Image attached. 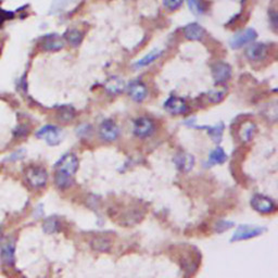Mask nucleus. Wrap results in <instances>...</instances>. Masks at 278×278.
Masks as SVG:
<instances>
[{
  "label": "nucleus",
  "instance_id": "nucleus-1",
  "mask_svg": "<svg viewBox=\"0 0 278 278\" xmlns=\"http://www.w3.org/2000/svg\"><path fill=\"white\" fill-rule=\"evenodd\" d=\"M25 177L30 186L36 189L43 188L48 182V173L41 166H30L25 172Z\"/></svg>",
  "mask_w": 278,
  "mask_h": 278
},
{
  "label": "nucleus",
  "instance_id": "nucleus-2",
  "mask_svg": "<svg viewBox=\"0 0 278 278\" xmlns=\"http://www.w3.org/2000/svg\"><path fill=\"white\" fill-rule=\"evenodd\" d=\"M79 169V160L74 153H67L56 164V173L73 177Z\"/></svg>",
  "mask_w": 278,
  "mask_h": 278
},
{
  "label": "nucleus",
  "instance_id": "nucleus-3",
  "mask_svg": "<svg viewBox=\"0 0 278 278\" xmlns=\"http://www.w3.org/2000/svg\"><path fill=\"white\" fill-rule=\"evenodd\" d=\"M266 230L264 227H260V226H250V225H241L236 229L235 234L232 235L230 240L234 241H241V240H247V239H251L262 235L263 232Z\"/></svg>",
  "mask_w": 278,
  "mask_h": 278
},
{
  "label": "nucleus",
  "instance_id": "nucleus-4",
  "mask_svg": "<svg viewBox=\"0 0 278 278\" xmlns=\"http://www.w3.org/2000/svg\"><path fill=\"white\" fill-rule=\"evenodd\" d=\"M36 137L44 139L49 146H57L61 143V129L55 125H46L36 133Z\"/></svg>",
  "mask_w": 278,
  "mask_h": 278
},
{
  "label": "nucleus",
  "instance_id": "nucleus-5",
  "mask_svg": "<svg viewBox=\"0 0 278 278\" xmlns=\"http://www.w3.org/2000/svg\"><path fill=\"white\" fill-rule=\"evenodd\" d=\"M251 206L262 214H269L276 211V204L270 198L263 195H254L251 198Z\"/></svg>",
  "mask_w": 278,
  "mask_h": 278
},
{
  "label": "nucleus",
  "instance_id": "nucleus-6",
  "mask_svg": "<svg viewBox=\"0 0 278 278\" xmlns=\"http://www.w3.org/2000/svg\"><path fill=\"white\" fill-rule=\"evenodd\" d=\"M256 36L257 34L253 29H247L244 31L239 32V33L232 36L229 42V45L232 49H239L245 46V45L253 43L255 41Z\"/></svg>",
  "mask_w": 278,
  "mask_h": 278
},
{
  "label": "nucleus",
  "instance_id": "nucleus-7",
  "mask_svg": "<svg viewBox=\"0 0 278 278\" xmlns=\"http://www.w3.org/2000/svg\"><path fill=\"white\" fill-rule=\"evenodd\" d=\"M99 135L102 140L107 141V143H112V141L118 139L120 135V128L112 120H106L101 123Z\"/></svg>",
  "mask_w": 278,
  "mask_h": 278
},
{
  "label": "nucleus",
  "instance_id": "nucleus-8",
  "mask_svg": "<svg viewBox=\"0 0 278 278\" xmlns=\"http://www.w3.org/2000/svg\"><path fill=\"white\" fill-rule=\"evenodd\" d=\"M154 133V123L152 120L141 116L134 122V134L140 138L149 137Z\"/></svg>",
  "mask_w": 278,
  "mask_h": 278
},
{
  "label": "nucleus",
  "instance_id": "nucleus-9",
  "mask_svg": "<svg viewBox=\"0 0 278 278\" xmlns=\"http://www.w3.org/2000/svg\"><path fill=\"white\" fill-rule=\"evenodd\" d=\"M212 75L214 82L216 84H223L227 82L231 76V68L228 63L225 62H216L214 66L212 67Z\"/></svg>",
  "mask_w": 278,
  "mask_h": 278
},
{
  "label": "nucleus",
  "instance_id": "nucleus-10",
  "mask_svg": "<svg viewBox=\"0 0 278 278\" xmlns=\"http://www.w3.org/2000/svg\"><path fill=\"white\" fill-rule=\"evenodd\" d=\"M164 109L171 114L179 115V114H184L187 111V105H186V101L183 98H179V97H176V96H172L165 101Z\"/></svg>",
  "mask_w": 278,
  "mask_h": 278
},
{
  "label": "nucleus",
  "instance_id": "nucleus-11",
  "mask_svg": "<svg viewBox=\"0 0 278 278\" xmlns=\"http://www.w3.org/2000/svg\"><path fill=\"white\" fill-rule=\"evenodd\" d=\"M267 55V46L263 43H254L250 45L248 49L245 50V56H247L250 61H261Z\"/></svg>",
  "mask_w": 278,
  "mask_h": 278
},
{
  "label": "nucleus",
  "instance_id": "nucleus-12",
  "mask_svg": "<svg viewBox=\"0 0 278 278\" xmlns=\"http://www.w3.org/2000/svg\"><path fill=\"white\" fill-rule=\"evenodd\" d=\"M128 95L136 102H143L147 97V87L143 82L133 81L128 86Z\"/></svg>",
  "mask_w": 278,
  "mask_h": 278
},
{
  "label": "nucleus",
  "instance_id": "nucleus-13",
  "mask_svg": "<svg viewBox=\"0 0 278 278\" xmlns=\"http://www.w3.org/2000/svg\"><path fill=\"white\" fill-rule=\"evenodd\" d=\"M174 163H175L177 169L183 173H188L193 169L195 165V158L191 154L186 152H179L174 158Z\"/></svg>",
  "mask_w": 278,
  "mask_h": 278
},
{
  "label": "nucleus",
  "instance_id": "nucleus-14",
  "mask_svg": "<svg viewBox=\"0 0 278 278\" xmlns=\"http://www.w3.org/2000/svg\"><path fill=\"white\" fill-rule=\"evenodd\" d=\"M184 35L189 41H201L205 35V31L198 23H190L184 28Z\"/></svg>",
  "mask_w": 278,
  "mask_h": 278
},
{
  "label": "nucleus",
  "instance_id": "nucleus-15",
  "mask_svg": "<svg viewBox=\"0 0 278 278\" xmlns=\"http://www.w3.org/2000/svg\"><path fill=\"white\" fill-rule=\"evenodd\" d=\"M42 46L43 49L46 51H58L64 47V43L61 37L56 34H50L43 38Z\"/></svg>",
  "mask_w": 278,
  "mask_h": 278
},
{
  "label": "nucleus",
  "instance_id": "nucleus-16",
  "mask_svg": "<svg viewBox=\"0 0 278 278\" xmlns=\"http://www.w3.org/2000/svg\"><path fill=\"white\" fill-rule=\"evenodd\" d=\"M105 88L110 95H119L125 89V83L120 77L113 76L106 82Z\"/></svg>",
  "mask_w": 278,
  "mask_h": 278
},
{
  "label": "nucleus",
  "instance_id": "nucleus-17",
  "mask_svg": "<svg viewBox=\"0 0 278 278\" xmlns=\"http://www.w3.org/2000/svg\"><path fill=\"white\" fill-rule=\"evenodd\" d=\"M15 243L12 240L6 241L2 247V260L6 265H14L15 263Z\"/></svg>",
  "mask_w": 278,
  "mask_h": 278
},
{
  "label": "nucleus",
  "instance_id": "nucleus-18",
  "mask_svg": "<svg viewBox=\"0 0 278 278\" xmlns=\"http://www.w3.org/2000/svg\"><path fill=\"white\" fill-rule=\"evenodd\" d=\"M256 132V126L253 122H245L241 125L240 129H239V138L241 139L243 143H248L252 138Z\"/></svg>",
  "mask_w": 278,
  "mask_h": 278
},
{
  "label": "nucleus",
  "instance_id": "nucleus-19",
  "mask_svg": "<svg viewBox=\"0 0 278 278\" xmlns=\"http://www.w3.org/2000/svg\"><path fill=\"white\" fill-rule=\"evenodd\" d=\"M227 161V154L222 149L221 147L215 148L213 150L210 156H209V163L211 165H216V164H223Z\"/></svg>",
  "mask_w": 278,
  "mask_h": 278
},
{
  "label": "nucleus",
  "instance_id": "nucleus-20",
  "mask_svg": "<svg viewBox=\"0 0 278 278\" xmlns=\"http://www.w3.org/2000/svg\"><path fill=\"white\" fill-rule=\"evenodd\" d=\"M162 55V51L159 50V49H154L152 51H150L149 54L146 55L143 59L138 60L137 62L135 63V68H144L149 66L153 61H156L157 59H159L160 56Z\"/></svg>",
  "mask_w": 278,
  "mask_h": 278
},
{
  "label": "nucleus",
  "instance_id": "nucleus-21",
  "mask_svg": "<svg viewBox=\"0 0 278 278\" xmlns=\"http://www.w3.org/2000/svg\"><path fill=\"white\" fill-rule=\"evenodd\" d=\"M64 37H66V40L68 41V43L70 45H72L73 47H77V46H80L81 43L83 42L84 35H83V32H81L80 30L71 29L67 32Z\"/></svg>",
  "mask_w": 278,
  "mask_h": 278
},
{
  "label": "nucleus",
  "instance_id": "nucleus-22",
  "mask_svg": "<svg viewBox=\"0 0 278 278\" xmlns=\"http://www.w3.org/2000/svg\"><path fill=\"white\" fill-rule=\"evenodd\" d=\"M55 182H56V185L59 187L60 189H67V188H70V187L73 185L74 180H73V177L64 175V174L56 173Z\"/></svg>",
  "mask_w": 278,
  "mask_h": 278
},
{
  "label": "nucleus",
  "instance_id": "nucleus-23",
  "mask_svg": "<svg viewBox=\"0 0 278 278\" xmlns=\"http://www.w3.org/2000/svg\"><path fill=\"white\" fill-rule=\"evenodd\" d=\"M226 96V90L225 88H218V89H213L206 94V98L211 103H218L221 102Z\"/></svg>",
  "mask_w": 278,
  "mask_h": 278
},
{
  "label": "nucleus",
  "instance_id": "nucleus-24",
  "mask_svg": "<svg viewBox=\"0 0 278 278\" xmlns=\"http://www.w3.org/2000/svg\"><path fill=\"white\" fill-rule=\"evenodd\" d=\"M43 228H44L45 232H47V234H54V232L59 230L60 223L58 222L57 218L50 217V218H47L46 221L44 222Z\"/></svg>",
  "mask_w": 278,
  "mask_h": 278
},
{
  "label": "nucleus",
  "instance_id": "nucleus-25",
  "mask_svg": "<svg viewBox=\"0 0 278 278\" xmlns=\"http://www.w3.org/2000/svg\"><path fill=\"white\" fill-rule=\"evenodd\" d=\"M223 129H224L223 123H218V124H216L215 126L208 127V133L210 134L212 139L214 140L215 143H219V140H221Z\"/></svg>",
  "mask_w": 278,
  "mask_h": 278
},
{
  "label": "nucleus",
  "instance_id": "nucleus-26",
  "mask_svg": "<svg viewBox=\"0 0 278 278\" xmlns=\"http://www.w3.org/2000/svg\"><path fill=\"white\" fill-rule=\"evenodd\" d=\"M187 4H188L189 10L192 12L193 15H196V16L202 15L203 9H202L201 2H200V0H187Z\"/></svg>",
  "mask_w": 278,
  "mask_h": 278
},
{
  "label": "nucleus",
  "instance_id": "nucleus-27",
  "mask_svg": "<svg viewBox=\"0 0 278 278\" xmlns=\"http://www.w3.org/2000/svg\"><path fill=\"white\" fill-rule=\"evenodd\" d=\"M232 226H234V223L232 222H228V221H219L214 225V230L218 234H221V232H224L226 230L230 229Z\"/></svg>",
  "mask_w": 278,
  "mask_h": 278
},
{
  "label": "nucleus",
  "instance_id": "nucleus-28",
  "mask_svg": "<svg viewBox=\"0 0 278 278\" xmlns=\"http://www.w3.org/2000/svg\"><path fill=\"white\" fill-rule=\"evenodd\" d=\"M184 0H163V5L167 9L176 10L183 5Z\"/></svg>",
  "mask_w": 278,
  "mask_h": 278
},
{
  "label": "nucleus",
  "instance_id": "nucleus-29",
  "mask_svg": "<svg viewBox=\"0 0 278 278\" xmlns=\"http://www.w3.org/2000/svg\"><path fill=\"white\" fill-rule=\"evenodd\" d=\"M24 153H25V151L24 150H19V151H17V152H15V153H12L11 156H10V158H8V160H10V161H17V160H20V159H23L24 157Z\"/></svg>",
  "mask_w": 278,
  "mask_h": 278
},
{
  "label": "nucleus",
  "instance_id": "nucleus-30",
  "mask_svg": "<svg viewBox=\"0 0 278 278\" xmlns=\"http://www.w3.org/2000/svg\"><path fill=\"white\" fill-rule=\"evenodd\" d=\"M3 240V231H2V229H0V241Z\"/></svg>",
  "mask_w": 278,
  "mask_h": 278
}]
</instances>
